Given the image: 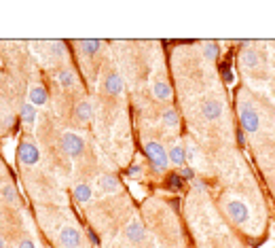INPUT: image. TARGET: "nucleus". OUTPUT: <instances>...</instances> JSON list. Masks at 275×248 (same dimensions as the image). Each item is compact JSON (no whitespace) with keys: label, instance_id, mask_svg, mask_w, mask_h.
<instances>
[{"label":"nucleus","instance_id":"1a4fd4ad","mask_svg":"<svg viewBox=\"0 0 275 248\" xmlns=\"http://www.w3.org/2000/svg\"><path fill=\"white\" fill-rule=\"evenodd\" d=\"M123 87H125V83H123V76L119 72H108L104 78V92L108 96H119L123 94Z\"/></svg>","mask_w":275,"mask_h":248},{"label":"nucleus","instance_id":"f03ea898","mask_svg":"<svg viewBox=\"0 0 275 248\" xmlns=\"http://www.w3.org/2000/svg\"><path fill=\"white\" fill-rule=\"evenodd\" d=\"M59 144H61V150L66 153V157H70V159H78L85 150V140L78 134H74V132H64Z\"/></svg>","mask_w":275,"mask_h":248},{"label":"nucleus","instance_id":"4be33fe9","mask_svg":"<svg viewBox=\"0 0 275 248\" xmlns=\"http://www.w3.org/2000/svg\"><path fill=\"white\" fill-rule=\"evenodd\" d=\"M2 198H4V202H8V204H15V202H17V193H15V189H13V184H4V187H2Z\"/></svg>","mask_w":275,"mask_h":248},{"label":"nucleus","instance_id":"aec40b11","mask_svg":"<svg viewBox=\"0 0 275 248\" xmlns=\"http://www.w3.org/2000/svg\"><path fill=\"white\" fill-rule=\"evenodd\" d=\"M161 121H163V126H165L167 130H176V128L180 126V117H178V110H176V108H167V110L163 112Z\"/></svg>","mask_w":275,"mask_h":248},{"label":"nucleus","instance_id":"f3484780","mask_svg":"<svg viewBox=\"0 0 275 248\" xmlns=\"http://www.w3.org/2000/svg\"><path fill=\"white\" fill-rule=\"evenodd\" d=\"M91 198H93V189L87 182H81V184H76V187H74V200L78 204H83V206H85V204L91 202Z\"/></svg>","mask_w":275,"mask_h":248},{"label":"nucleus","instance_id":"b1692460","mask_svg":"<svg viewBox=\"0 0 275 248\" xmlns=\"http://www.w3.org/2000/svg\"><path fill=\"white\" fill-rule=\"evenodd\" d=\"M182 182H184V180L180 178V174H170V176H167V184H170L172 189H182V187H184Z\"/></svg>","mask_w":275,"mask_h":248},{"label":"nucleus","instance_id":"20e7f679","mask_svg":"<svg viewBox=\"0 0 275 248\" xmlns=\"http://www.w3.org/2000/svg\"><path fill=\"white\" fill-rule=\"evenodd\" d=\"M17 162H19L21 166H34V164H38L40 162V150L38 146L34 144V142H21L19 148H17Z\"/></svg>","mask_w":275,"mask_h":248},{"label":"nucleus","instance_id":"9d476101","mask_svg":"<svg viewBox=\"0 0 275 248\" xmlns=\"http://www.w3.org/2000/svg\"><path fill=\"white\" fill-rule=\"evenodd\" d=\"M97 189H100L104 196H112V193H117L121 189V182L117 176L112 174H102L100 178H97Z\"/></svg>","mask_w":275,"mask_h":248},{"label":"nucleus","instance_id":"39448f33","mask_svg":"<svg viewBox=\"0 0 275 248\" xmlns=\"http://www.w3.org/2000/svg\"><path fill=\"white\" fill-rule=\"evenodd\" d=\"M227 214L233 218V223H246L250 218V208H248V204L244 200H229Z\"/></svg>","mask_w":275,"mask_h":248},{"label":"nucleus","instance_id":"dca6fc26","mask_svg":"<svg viewBox=\"0 0 275 248\" xmlns=\"http://www.w3.org/2000/svg\"><path fill=\"white\" fill-rule=\"evenodd\" d=\"M57 81H59V85L64 87V90H72V87L76 85L74 70H72V68H61L59 72H57Z\"/></svg>","mask_w":275,"mask_h":248},{"label":"nucleus","instance_id":"c756f323","mask_svg":"<svg viewBox=\"0 0 275 248\" xmlns=\"http://www.w3.org/2000/svg\"><path fill=\"white\" fill-rule=\"evenodd\" d=\"M17 248H36V246H34V242H32V240H28V238H25V240H21V242H19V246H17Z\"/></svg>","mask_w":275,"mask_h":248},{"label":"nucleus","instance_id":"423d86ee","mask_svg":"<svg viewBox=\"0 0 275 248\" xmlns=\"http://www.w3.org/2000/svg\"><path fill=\"white\" fill-rule=\"evenodd\" d=\"M59 244L64 246V248H78L83 242V234H81V229L74 227V225H66V227H61V232H59Z\"/></svg>","mask_w":275,"mask_h":248},{"label":"nucleus","instance_id":"2f4dec72","mask_svg":"<svg viewBox=\"0 0 275 248\" xmlns=\"http://www.w3.org/2000/svg\"><path fill=\"white\" fill-rule=\"evenodd\" d=\"M0 248H4V240H2V238H0Z\"/></svg>","mask_w":275,"mask_h":248},{"label":"nucleus","instance_id":"6e6552de","mask_svg":"<svg viewBox=\"0 0 275 248\" xmlns=\"http://www.w3.org/2000/svg\"><path fill=\"white\" fill-rule=\"evenodd\" d=\"M201 117L206 121H218L223 117V104L218 100H206L201 104Z\"/></svg>","mask_w":275,"mask_h":248},{"label":"nucleus","instance_id":"a878e982","mask_svg":"<svg viewBox=\"0 0 275 248\" xmlns=\"http://www.w3.org/2000/svg\"><path fill=\"white\" fill-rule=\"evenodd\" d=\"M51 51H53V56H66V49H64V42L61 40H55V42H51Z\"/></svg>","mask_w":275,"mask_h":248},{"label":"nucleus","instance_id":"393cba45","mask_svg":"<svg viewBox=\"0 0 275 248\" xmlns=\"http://www.w3.org/2000/svg\"><path fill=\"white\" fill-rule=\"evenodd\" d=\"M220 74H223V78H225V83H233V70H231V66L229 64H223L220 66Z\"/></svg>","mask_w":275,"mask_h":248},{"label":"nucleus","instance_id":"7c9ffc66","mask_svg":"<svg viewBox=\"0 0 275 248\" xmlns=\"http://www.w3.org/2000/svg\"><path fill=\"white\" fill-rule=\"evenodd\" d=\"M89 238H91V242H93V244H100V240H97V236H95L93 232H89Z\"/></svg>","mask_w":275,"mask_h":248},{"label":"nucleus","instance_id":"412c9836","mask_svg":"<svg viewBox=\"0 0 275 248\" xmlns=\"http://www.w3.org/2000/svg\"><path fill=\"white\" fill-rule=\"evenodd\" d=\"M218 56H220V49H218L216 42H206V45H203V58L208 62H216Z\"/></svg>","mask_w":275,"mask_h":248},{"label":"nucleus","instance_id":"5701e85b","mask_svg":"<svg viewBox=\"0 0 275 248\" xmlns=\"http://www.w3.org/2000/svg\"><path fill=\"white\" fill-rule=\"evenodd\" d=\"M178 174H180L182 180H195V178H197V176H195V170H193L191 166H182Z\"/></svg>","mask_w":275,"mask_h":248},{"label":"nucleus","instance_id":"2eb2a0df","mask_svg":"<svg viewBox=\"0 0 275 248\" xmlns=\"http://www.w3.org/2000/svg\"><path fill=\"white\" fill-rule=\"evenodd\" d=\"M153 96H155L157 100L167 102V100L172 98V87H170V83L161 81V78H159V81H155V83H153Z\"/></svg>","mask_w":275,"mask_h":248},{"label":"nucleus","instance_id":"a211bd4d","mask_svg":"<svg viewBox=\"0 0 275 248\" xmlns=\"http://www.w3.org/2000/svg\"><path fill=\"white\" fill-rule=\"evenodd\" d=\"M19 117H21V121L25 123V126L32 128L34 121H36V106H32L30 102H23L21 110H19Z\"/></svg>","mask_w":275,"mask_h":248},{"label":"nucleus","instance_id":"bb28decb","mask_svg":"<svg viewBox=\"0 0 275 248\" xmlns=\"http://www.w3.org/2000/svg\"><path fill=\"white\" fill-rule=\"evenodd\" d=\"M193 189L199 191V193H203V191H206V182H203L201 178H195V180H193Z\"/></svg>","mask_w":275,"mask_h":248},{"label":"nucleus","instance_id":"f257e3e1","mask_svg":"<svg viewBox=\"0 0 275 248\" xmlns=\"http://www.w3.org/2000/svg\"><path fill=\"white\" fill-rule=\"evenodd\" d=\"M144 153L155 170H165V168L170 166V155H167L165 146L161 142H157V140H150V142L144 144Z\"/></svg>","mask_w":275,"mask_h":248},{"label":"nucleus","instance_id":"4468645a","mask_svg":"<svg viewBox=\"0 0 275 248\" xmlns=\"http://www.w3.org/2000/svg\"><path fill=\"white\" fill-rule=\"evenodd\" d=\"M76 119L81 121V123H89L93 119V104L89 100H81L76 104Z\"/></svg>","mask_w":275,"mask_h":248},{"label":"nucleus","instance_id":"7ed1b4c3","mask_svg":"<svg viewBox=\"0 0 275 248\" xmlns=\"http://www.w3.org/2000/svg\"><path fill=\"white\" fill-rule=\"evenodd\" d=\"M239 121H242V130L250 132V134H256L261 130V117L259 112L248 102H239Z\"/></svg>","mask_w":275,"mask_h":248},{"label":"nucleus","instance_id":"cd10ccee","mask_svg":"<svg viewBox=\"0 0 275 248\" xmlns=\"http://www.w3.org/2000/svg\"><path fill=\"white\" fill-rule=\"evenodd\" d=\"M235 138H237V144H239V146H244V144H246V134H244V130H242V128H239V130L235 132Z\"/></svg>","mask_w":275,"mask_h":248},{"label":"nucleus","instance_id":"6ab92c4d","mask_svg":"<svg viewBox=\"0 0 275 248\" xmlns=\"http://www.w3.org/2000/svg\"><path fill=\"white\" fill-rule=\"evenodd\" d=\"M167 155H170V164H174V166H184V162H186V150L180 144H174L167 150Z\"/></svg>","mask_w":275,"mask_h":248},{"label":"nucleus","instance_id":"f8f14e48","mask_svg":"<svg viewBox=\"0 0 275 248\" xmlns=\"http://www.w3.org/2000/svg\"><path fill=\"white\" fill-rule=\"evenodd\" d=\"M47 90L42 85H34V87H30V92H28V102L32 104V106H45L47 104Z\"/></svg>","mask_w":275,"mask_h":248},{"label":"nucleus","instance_id":"ddd939ff","mask_svg":"<svg viewBox=\"0 0 275 248\" xmlns=\"http://www.w3.org/2000/svg\"><path fill=\"white\" fill-rule=\"evenodd\" d=\"M239 62H242L244 68L254 70V68H259V64H261V56L254 49H244L242 56H239Z\"/></svg>","mask_w":275,"mask_h":248},{"label":"nucleus","instance_id":"9b49d317","mask_svg":"<svg viewBox=\"0 0 275 248\" xmlns=\"http://www.w3.org/2000/svg\"><path fill=\"white\" fill-rule=\"evenodd\" d=\"M104 42L102 40H97V38H85V40H76V49L78 53H83V56H95L97 51L102 49Z\"/></svg>","mask_w":275,"mask_h":248},{"label":"nucleus","instance_id":"c85d7f7f","mask_svg":"<svg viewBox=\"0 0 275 248\" xmlns=\"http://www.w3.org/2000/svg\"><path fill=\"white\" fill-rule=\"evenodd\" d=\"M127 174L131 176V178H134V176H140L142 174V166H131L129 170H127Z\"/></svg>","mask_w":275,"mask_h":248},{"label":"nucleus","instance_id":"0eeeda50","mask_svg":"<svg viewBox=\"0 0 275 248\" xmlns=\"http://www.w3.org/2000/svg\"><path fill=\"white\" fill-rule=\"evenodd\" d=\"M125 236H127V240H129V242L140 244V242H144V240H146V229H144V225H142L138 218H134V220H129V223H127V227H125Z\"/></svg>","mask_w":275,"mask_h":248}]
</instances>
